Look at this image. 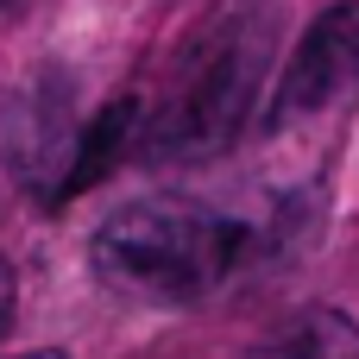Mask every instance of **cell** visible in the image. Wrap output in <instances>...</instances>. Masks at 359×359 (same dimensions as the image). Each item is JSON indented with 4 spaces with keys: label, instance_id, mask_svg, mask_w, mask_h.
<instances>
[{
    "label": "cell",
    "instance_id": "6da1fadb",
    "mask_svg": "<svg viewBox=\"0 0 359 359\" xmlns=\"http://www.w3.org/2000/svg\"><path fill=\"white\" fill-rule=\"evenodd\" d=\"M95 278L145 309H189L215 297L246 259H252V227L221 208L196 202H126L114 208L95 240H88Z\"/></svg>",
    "mask_w": 359,
    "mask_h": 359
},
{
    "label": "cell",
    "instance_id": "7a4b0ae2",
    "mask_svg": "<svg viewBox=\"0 0 359 359\" xmlns=\"http://www.w3.org/2000/svg\"><path fill=\"white\" fill-rule=\"evenodd\" d=\"M259 57H265V38L259 25L246 19H221L208 25V38H196L158 107L145 114V151L164 158V164H189V158H215L233 145V133L246 126L252 101H259Z\"/></svg>",
    "mask_w": 359,
    "mask_h": 359
},
{
    "label": "cell",
    "instance_id": "3957f363",
    "mask_svg": "<svg viewBox=\"0 0 359 359\" xmlns=\"http://www.w3.org/2000/svg\"><path fill=\"white\" fill-rule=\"evenodd\" d=\"M359 88V0L328 6L290 50L278 88H271V107H265V126L284 133L297 120H316L322 107L347 101Z\"/></svg>",
    "mask_w": 359,
    "mask_h": 359
},
{
    "label": "cell",
    "instance_id": "277c9868",
    "mask_svg": "<svg viewBox=\"0 0 359 359\" xmlns=\"http://www.w3.org/2000/svg\"><path fill=\"white\" fill-rule=\"evenodd\" d=\"M246 359H359V322L341 309H309L284 322L271 341H259Z\"/></svg>",
    "mask_w": 359,
    "mask_h": 359
},
{
    "label": "cell",
    "instance_id": "5b68a950",
    "mask_svg": "<svg viewBox=\"0 0 359 359\" xmlns=\"http://www.w3.org/2000/svg\"><path fill=\"white\" fill-rule=\"evenodd\" d=\"M139 126V101H120V107H107V114H95L88 126H82V139L69 145V170L57 177V189L63 196H76V189H88L114 158H120V145H126V133Z\"/></svg>",
    "mask_w": 359,
    "mask_h": 359
},
{
    "label": "cell",
    "instance_id": "8992f818",
    "mask_svg": "<svg viewBox=\"0 0 359 359\" xmlns=\"http://www.w3.org/2000/svg\"><path fill=\"white\" fill-rule=\"evenodd\" d=\"M13 303H19V284H13V265L0 259V334H6V322H13Z\"/></svg>",
    "mask_w": 359,
    "mask_h": 359
},
{
    "label": "cell",
    "instance_id": "52a82bcc",
    "mask_svg": "<svg viewBox=\"0 0 359 359\" xmlns=\"http://www.w3.org/2000/svg\"><path fill=\"white\" fill-rule=\"evenodd\" d=\"M19 359H63V353H50V347H44V353H19Z\"/></svg>",
    "mask_w": 359,
    "mask_h": 359
}]
</instances>
